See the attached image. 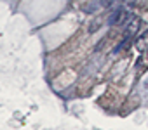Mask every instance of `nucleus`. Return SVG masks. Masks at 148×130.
Segmentation results:
<instances>
[{
	"mask_svg": "<svg viewBox=\"0 0 148 130\" xmlns=\"http://www.w3.org/2000/svg\"><path fill=\"white\" fill-rule=\"evenodd\" d=\"M139 26H141V19L139 18H131L129 19V24L125 26V37H132L138 30H139Z\"/></svg>",
	"mask_w": 148,
	"mask_h": 130,
	"instance_id": "obj_1",
	"label": "nucleus"
},
{
	"mask_svg": "<svg viewBox=\"0 0 148 130\" xmlns=\"http://www.w3.org/2000/svg\"><path fill=\"white\" fill-rule=\"evenodd\" d=\"M136 49H138L139 52H143V50L148 49V30H146L141 37L136 38Z\"/></svg>",
	"mask_w": 148,
	"mask_h": 130,
	"instance_id": "obj_2",
	"label": "nucleus"
},
{
	"mask_svg": "<svg viewBox=\"0 0 148 130\" xmlns=\"http://www.w3.org/2000/svg\"><path fill=\"white\" fill-rule=\"evenodd\" d=\"M136 5V0H122V7L124 9H131Z\"/></svg>",
	"mask_w": 148,
	"mask_h": 130,
	"instance_id": "obj_3",
	"label": "nucleus"
},
{
	"mask_svg": "<svg viewBox=\"0 0 148 130\" xmlns=\"http://www.w3.org/2000/svg\"><path fill=\"white\" fill-rule=\"evenodd\" d=\"M113 2H115V0H101V5H103V7H110Z\"/></svg>",
	"mask_w": 148,
	"mask_h": 130,
	"instance_id": "obj_4",
	"label": "nucleus"
}]
</instances>
